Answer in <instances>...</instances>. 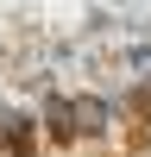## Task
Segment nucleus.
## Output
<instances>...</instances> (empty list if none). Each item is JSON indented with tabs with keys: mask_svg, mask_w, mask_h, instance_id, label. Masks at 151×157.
<instances>
[{
	"mask_svg": "<svg viewBox=\"0 0 151 157\" xmlns=\"http://www.w3.org/2000/svg\"><path fill=\"white\" fill-rule=\"evenodd\" d=\"M0 145H6L13 157H32V132H25V120L6 113V107H0Z\"/></svg>",
	"mask_w": 151,
	"mask_h": 157,
	"instance_id": "1",
	"label": "nucleus"
}]
</instances>
